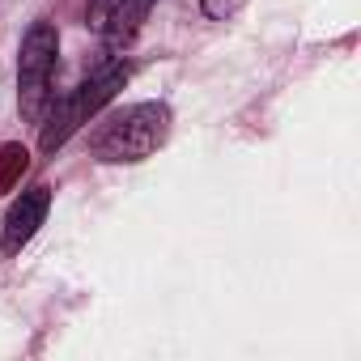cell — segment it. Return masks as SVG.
I'll return each instance as SVG.
<instances>
[{"label":"cell","mask_w":361,"mask_h":361,"mask_svg":"<svg viewBox=\"0 0 361 361\" xmlns=\"http://www.w3.org/2000/svg\"><path fill=\"white\" fill-rule=\"evenodd\" d=\"M47 209H51V192H47V188H30V192H22V200H18V204L9 209V217H5V238H0L5 255H18V251L39 234Z\"/></svg>","instance_id":"obj_5"},{"label":"cell","mask_w":361,"mask_h":361,"mask_svg":"<svg viewBox=\"0 0 361 361\" xmlns=\"http://www.w3.org/2000/svg\"><path fill=\"white\" fill-rule=\"evenodd\" d=\"M22 170H26V149L9 145V149H5V161H0V192H5V188L13 183V174H22Z\"/></svg>","instance_id":"obj_6"},{"label":"cell","mask_w":361,"mask_h":361,"mask_svg":"<svg viewBox=\"0 0 361 361\" xmlns=\"http://www.w3.org/2000/svg\"><path fill=\"white\" fill-rule=\"evenodd\" d=\"M128 64H111V68H102L98 77H90L81 90H73L64 102H56V111H51V119H47V128H43V153H56L81 123H90V115H98L111 98H115V90L128 81Z\"/></svg>","instance_id":"obj_2"},{"label":"cell","mask_w":361,"mask_h":361,"mask_svg":"<svg viewBox=\"0 0 361 361\" xmlns=\"http://www.w3.org/2000/svg\"><path fill=\"white\" fill-rule=\"evenodd\" d=\"M56 26L51 22H35L22 39V56H18V85H22V115L26 119H43L47 102H51V73H56Z\"/></svg>","instance_id":"obj_3"},{"label":"cell","mask_w":361,"mask_h":361,"mask_svg":"<svg viewBox=\"0 0 361 361\" xmlns=\"http://www.w3.org/2000/svg\"><path fill=\"white\" fill-rule=\"evenodd\" d=\"M166 128H170L166 106L136 102L94 132V157L98 161H140L166 140Z\"/></svg>","instance_id":"obj_1"},{"label":"cell","mask_w":361,"mask_h":361,"mask_svg":"<svg viewBox=\"0 0 361 361\" xmlns=\"http://www.w3.org/2000/svg\"><path fill=\"white\" fill-rule=\"evenodd\" d=\"M149 9H153V0H90L85 22L106 43H128L136 35V26L149 18Z\"/></svg>","instance_id":"obj_4"}]
</instances>
